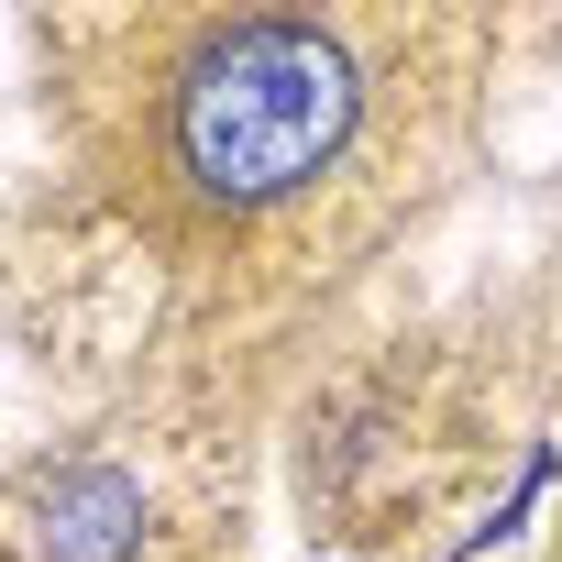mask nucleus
<instances>
[{
	"label": "nucleus",
	"mask_w": 562,
	"mask_h": 562,
	"mask_svg": "<svg viewBox=\"0 0 562 562\" xmlns=\"http://www.w3.org/2000/svg\"><path fill=\"white\" fill-rule=\"evenodd\" d=\"M364 89H353V56L321 34V23H232L188 78H177V177L221 210H265L288 199L299 177H321L353 133Z\"/></svg>",
	"instance_id": "nucleus-1"
},
{
	"label": "nucleus",
	"mask_w": 562,
	"mask_h": 562,
	"mask_svg": "<svg viewBox=\"0 0 562 562\" xmlns=\"http://www.w3.org/2000/svg\"><path fill=\"white\" fill-rule=\"evenodd\" d=\"M133 540H144V496L111 463H78L45 485V551L56 562H133Z\"/></svg>",
	"instance_id": "nucleus-2"
}]
</instances>
